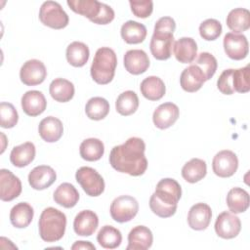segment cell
I'll return each mask as SVG.
<instances>
[{"mask_svg": "<svg viewBox=\"0 0 250 250\" xmlns=\"http://www.w3.org/2000/svg\"><path fill=\"white\" fill-rule=\"evenodd\" d=\"M145 150L146 144L141 138H129L124 144L112 147L109 163L118 172L134 177L141 176L147 168Z\"/></svg>", "mask_w": 250, "mask_h": 250, "instance_id": "6da1fadb", "label": "cell"}, {"mask_svg": "<svg viewBox=\"0 0 250 250\" xmlns=\"http://www.w3.org/2000/svg\"><path fill=\"white\" fill-rule=\"evenodd\" d=\"M182 196L180 184L171 178L160 180L149 198L150 210L160 218H169L176 213Z\"/></svg>", "mask_w": 250, "mask_h": 250, "instance_id": "7a4b0ae2", "label": "cell"}, {"mask_svg": "<svg viewBox=\"0 0 250 250\" xmlns=\"http://www.w3.org/2000/svg\"><path fill=\"white\" fill-rule=\"evenodd\" d=\"M176 22L171 17H162L155 22L149 49L156 60L165 61L171 57Z\"/></svg>", "mask_w": 250, "mask_h": 250, "instance_id": "3957f363", "label": "cell"}, {"mask_svg": "<svg viewBox=\"0 0 250 250\" xmlns=\"http://www.w3.org/2000/svg\"><path fill=\"white\" fill-rule=\"evenodd\" d=\"M40 237L46 242H56L60 240L65 232L66 217L64 213L54 208H45L38 222Z\"/></svg>", "mask_w": 250, "mask_h": 250, "instance_id": "277c9868", "label": "cell"}, {"mask_svg": "<svg viewBox=\"0 0 250 250\" xmlns=\"http://www.w3.org/2000/svg\"><path fill=\"white\" fill-rule=\"evenodd\" d=\"M116 65L117 58L115 52L108 47L99 48L90 68L93 80L101 85L108 84L114 77Z\"/></svg>", "mask_w": 250, "mask_h": 250, "instance_id": "5b68a950", "label": "cell"}, {"mask_svg": "<svg viewBox=\"0 0 250 250\" xmlns=\"http://www.w3.org/2000/svg\"><path fill=\"white\" fill-rule=\"evenodd\" d=\"M39 20L44 25L54 29L64 28L69 21L68 16L61 4L55 1H46L41 5Z\"/></svg>", "mask_w": 250, "mask_h": 250, "instance_id": "8992f818", "label": "cell"}, {"mask_svg": "<svg viewBox=\"0 0 250 250\" xmlns=\"http://www.w3.org/2000/svg\"><path fill=\"white\" fill-rule=\"evenodd\" d=\"M75 179L89 196H99L104 190V181L94 168L80 167L75 173Z\"/></svg>", "mask_w": 250, "mask_h": 250, "instance_id": "52a82bcc", "label": "cell"}, {"mask_svg": "<svg viewBox=\"0 0 250 250\" xmlns=\"http://www.w3.org/2000/svg\"><path fill=\"white\" fill-rule=\"evenodd\" d=\"M139 211L137 199L131 195H121L116 197L110 205V216L117 223L131 221Z\"/></svg>", "mask_w": 250, "mask_h": 250, "instance_id": "ba28073f", "label": "cell"}, {"mask_svg": "<svg viewBox=\"0 0 250 250\" xmlns=\"http://www.w3.org/2000/svg\"><path fill=\"white\" fill-rule=\"evenodd\" d=\"M238 168V158L236 154L229 149L221 150L213 158V172L221 178L231 177Z\"/></svg>", "mask_w": 250, "mask_h": 250, "instance_id": "9c48e42d", "label": "cell"}, {"mask_svg": "<svg viewBox=\"0 0 250 250\" xmlns=\"http://www.w3.org/2000/svg\"><path fill=\"white\" fill-rule=\"evenodd\" d=\"M224 49L229 58L235 61L243 60L248 55V40L243 34L229 32L224 37Z\"/></svg>", "mask_w": 250, "mask_h": 250, "instance_id": "30bf717a", "label": "cell"}, {"mask_svg": "<svg viewBox=\"0 0 250 250\" xmlns=\"http://www.w3.org/2000/svg\"><path fill=\"white\" fill-rule=\"evenodd\" d=\"M47 76V70L44 63L36 59L26 61L20 70L21 81L26 86H35L41 84Z\"/></svg>", "mask_w": 250, "mask_h": 250, "instance_id": "8fae6325", "label": "cell"}, {"mask_svg": "<svg viewBox=\"0 0 250 250\" xmlns=\"http://www.w3.org/2000/svg\"><path fill=\"white\" fill-rule=\"evenodd\" d=\"M241 229L240 219L234 214L224 211L216 219L215 231L218 236L230 239L238 235Z\"/></svg>", "mask_w": 250, "mask_h": 250, "instance_id": "7c38bea8", "label": "cell"}, {"mask_svg": "<svg viewBox=\"0 0 250 250\" xmlns=\"http://www.w3.org/2000/svg\"><path fill=\"white\" fill-rule=\"evenodd\" d=\"M21 182L10 170H0V198L2 201H12L21 192Z\"/></svg>", "mask_w": 250, "mask_h": 250, "instance_id": "4fadbf2b", "label": "cell"}, {"mask_svg": "<svg viewBox=\"0 0 250 250\" xmlns=\"http://www.w3.org/2000/svg\"><path fill=\"white\" fill-rule=\"evenodd\" d=\"M57 179L55 170L48 165L34 167L28 174V183L36 190H42L52 186Z\"/></svg>", "mask_w": 250, "mask_h": 250, "instance_id": "5bb4252c", "label": "cell"}, {"mask_svg": "<svg viewBox=\"0 0 250 250\" xmlns=\"http://www.w3.org/2000/svg\"><path fill=\"white\" fill-rule=\"evenodd\" d=\"M180 110L173 103H164L156 107L153 112L152 120L158 129L164 130L171 127L179 118Z\"/></svg>", "mask_w": 250, "mask_h": 250, "instance_id": "9a60e30c", "label": "cell"}, {"mask_svg": "<svg viewBox=\"0 0 250 250\" xmlns=\"http://www.w3.org/2000/svg\"><path fill=\"white\" fill-rule=\"evenodd\" d=\"M125 69L134 75L146 72L149 66V59L146 53L140 49L129 50L123 58Z\"/></svg>", "mask_w": 250, "mask_h": 250, "instance_id": "2e32d148", "label": "cell"}, {"mask_svg": "<svg viewBox=\"0 0 250 250\" xmlns=\"http://www.w3.org/2000/svg\"><path fill=\"white\" fill-rule=\"evenodd\" d=\"M212 218V210L206 203H196L192 205L188 214V226L194 230L207 229Z\"/></svg>", "mask_w": 250, "mask_h": 250, "instance_id": "e0dca14e", "label": "cell"}, {"mask_svg": "<svg viewBox=\"0 0 250 250\" xmlns=\"http://www.w3.org/2000/svg\"><path fill=\"white\" fill-rule=\"evenodd\" d=\"M47 106V101L42 92L37 90L27 91L21 97V107L28 116H37L43 113Z\"/></svg>", "mask_w": 250, "mask_h": 250, "instance_id": "ac0fdd59", "label": "cell"}, {"mask_svg": "<svg viewBox=\"0 0 250 250\" xmlns=\"http://www.w3.org/2000/svg\"><path fill=\"white\" fill-rule=\"evenodd\" d=\"M99 218L94 211L83 210L79 212L73 221V229L76 234L81 236H90L97 229Z\"/></svg>", "mask_w": 250, "mask_h": 250, "instance_id": "d6986e66", "label": "cell"}, {"mask_svg": "<svg viewBox=\"0 0 250 250\" xmlns=\"http://www.w3.org/2000/svg\"><path fill=\"white\" fill-rule=\"evenodd\" d=\"M153 235L151 230L145 226L133 228L128 234V246L126 250H146L151 247Z\"/></svg>", "mask_w": 250, "mask_h": 250, "instance_id": "ffe728a7", "label": "cell"}, {"mask_svg": "<svg viewBox=\"0 0 250 250\" xmlns=\"http://www.w3.org/2000/svg\"><path fill=\"white\" fill-rule=\"evenodd\" d=\"M205 81L206 79L203 72L197 65L193 63L186 67L181 73L180 77L181 87L188 93L198 91L205 83Z\"/></svg>", "mask_w": 250, "mask_h": 250, "instance_id": "44dd1931", "label": "cell"}, {"mask_svg": "<svg viewBox=\"0 0 250 250\" xmlns=\"http://www.w3.org/2000/svg\"><path fill=\"white\" fill-rule=\"evenodd\" d=\"M173 52L178 62L192 63L197 56V45L191 37H182L173 45Z\"/></svg>", "mask_w": 250, "mask_h": 250, "instance_id": "7402d4cb", "label": "cell"}, {"mask_svg": "<svg viewBox=\"0 0 250 250\" xmlns=\"http://www.w3.org/2000/svg\"><path fill=\"white\" fill-rule=\"evenodd\" d=\"M38 133L42 140L47 143L59 141L63 133L62 121L54 116H48L42 119L38 126Z\"/></svg>", "mask_w": 250, "mask_h": 250, "instance_id": "603a6c76", "label": "cell"}, {"mask_svg": "<svg viewBox=\"0 0 250 250\" xmlns=\"http://www.w3.org/2000/svg\"><path fill=\"white\" fill-rule=\"evenodd\" d=\"M35 146L31 142L23 143L15 146L10 153L11 163L19 168H22L30 164L35 157Z\"/></svg>", "mask_w": 250, "mask_h": 250, "instance_id": "cb8c5ba5", "label": "cell"}, {"mask_svg": "<svg viewBox=\"0 0 250 250\" xmlns=\"http://www.w3.org/2000/svg\"><path fill=\"white\" fill-rule=\"evenodd\" d=\"M53 198L57 204L64 208H72L79 200V192L73 185L62 183L54 191Z\"/></svg>", "mask_w": 250, "mask_h": 250, "instance_id": "d4e9b609", "label": "cell"}, {"mask_svg": "<svg viewBox=\"0 0 250 250\" xmlns=\"http://www.w3.org/2000/svg\"><path fill=\"white\" fill-rule=\"evenodd\" d=\"M51 97L59 103L69 102L74 96V85L67 79L56 78L54 79L49 87Z\"/></svg>", "mask_w": 250, "mask_h": 250, "instance_id": "484cf974", "label": "cell"}, {"mask_svg": "<svg viewBox=\"0 0 250 250\" xmlns=\"http://www.w3.org/2000/svg\"><path fill=\"white\" fill-rule=\"evenodd\" d=\"M34 211L27 202H20L16 204L10 212L11 224L17 229H24L29 226L33 219Z\"/></svg>", "mask_w": 250, "mask_h": 250, "instance_id": "4316f807", "label": "cell"}, {"mask_svg": "<svg viewBox=\"0 0 250 250\" xmlns=\"http://www.w3.org/2000/svg\"><path fill=\"white\" fill-rule=\"evenodd\" d=\"M140 90L146 99L149 101H158L165 95L166 87L161 78L157 76H148L142 81Z\"/></svg>", "mask_w": 250, "mask_h": 250, "instance_id": "83f0119b", "label": "cell"}, {"mask_svg": "<svg viewBox=\"0 0 250 250\" xmlns=\"http://www.w3.org/2000/svg\"><path fill=\"white\" fill-rule=\"evenodd\" d=\"M121 37L128 44L142 43L146 37V27L138 21H128L121 26Z\"/></svg>", "mask_w": 250, "mask_h": 250, "instance_id": "f1b7e54d", "label": "cell"}, {"mask_svg": "<svg viewBox=\"0 0 250 250\" xmlns=\"http://www.w3.org/2000/svg\"><path fill=\"white\" fill-rule=\"evenodd\" d=\"M250 199L248 192L241 188H232L227 195V204L233 214L243 213L249 207Z\"/></svg>", "mask_w": 250, "mask_h": 250, "instance_id": "f546056e", "label": "cell"}, {"mask_svg": "<svg viewBox=\"0 0 250 250\" xmlns=\"http://www.w3.org/2000/svg\"><path fill=\"white\" fill-rule=\"evenodd\" d=\"M227 25L233 33H240L250 27V12L244 8L231 10L227 17Z\"/></svg>", "mask_w": 250, "mask_h": 250, "instance_id": "4dcf8cb0", "label": "cell"}, {"mask_svg": "<svg viewBox=\"0 0 250 250\" xmlns=\"http://www.w3.org/2000/svg\"><path fill=\"white\" fill-rule=\"evenodd\" d=\"M65 56L69 64L75 67H81L87 63L90 51L88 46L83 42L74 41L67 46Z\"/></svg>", "mask_w": 250, "mask_h": 250, "instance_id": "1f68e13d", "label": "cell"}, {"mask_svg": "<svg viewBox=\"0 0 250 250\" xmlns=\"http://www.w3.org/2000/svg\"><path fill=\"white\" fill-rule=\"evenodd\" d=\"M207 173L206 162L200 158H192L187 162L182 168L183 178L190 183L194 184L202 180Z\"/></svg>", "mask_w": 250, "mask_h": 250, "instance_id": "d6a6232c", "label": "cell"}, {"mask_svg": "<svg viewBox=\"0 0 250 250\" xmlns=\"http://www.w3.org/2000/svg\"><path fill=\"white\" fill-rule=\"evenodd\" d=\"M80 156L87 161H97L102 158L104 152V143L96 138L84 140L79 147Z\"/></svg>", "mask_w": 250, "mask_h": 250, "instance_id": "836d02e7", "label": "cell"}, {"mask_svg": "<svg viewBox=\"0 0 250 250\" xmlns=\"http://www.w3.org/2000/svg\"><path fill=\"white\" fill-rule=\"evenodd\" d=\"M66 3L74 13L82 15L90 21L95 19L101 11V2L97 0H67Z\"/></svg>", "mask_w": 250, "mask_h": 250, "instance_id": "e575fe53", "label": "cell"}, {"mask_svg": "<svg viewBox=\"0 0 250 250\" xmlns=\"http://www.w3.org/2000/svg\"><path fill=\"white\" fill-rule=\"evenodd\" d=\"M97 240L105 249L117 248L122 242L121 231L112 226H104L98 232Z\"/></svg>", "mask_w": 250, "mask_h": 250, "instance_id": "d590c367", "label": "cell"}, {"mask_svg": "<svg viewBox=\"0 0 250 250\" xmlns=\"http://www.w3.org/2000/svg\"><path fill=\"white\" fill-rule=\"evenodd\" d=\"M139 107V98L134 91L128 90L121 93L116 102L115 108L117 112L123 116L133 114Z\"/></svg>", "mask_w": 250, "mask_h": 250, "instance_id": "8d00e7d4", "label": "cell"}, {"mask_svg": "<svg viewBox=\"0 0 250 250\" xmlns=\"http://www.w3.org/2000/svg\"><path fill=\"white\" fill-rule=\"evenodd\" d=\"M85 112L92 120H102L109 112V104L102 97L91 98L85 105Z\"/></svg>", "mask_w": 250, "mask_h": 250, "instance_id": "74e56055", "label": "cell"}, {"mask_svg": "<svg viewBox=\"0 0 250 250\" xmlns=\"http://www.w3.org/2000/svg\"><path fill=\"white\" fill-rule=\"evenodd\" d=\"M192 63L197 65L201 69V71L203 72V74L205 76L206 81L213 77V75L215 74V72L217 70V66H218L216 58L208 52L200 53L198 55L196 61Z\"/></svg>", "mask_w": 250, "mask_h": 250, "instance_id": "f35d334b", "label": "cell"}, {"mask_svg": "<svg viewBox=\"0 0 250 250\" xmlns=\"http://www.w3.org/2000/svg\"><path fill=\"white\" fill-rule=\"evenodd\" d=\"M249 71L250 67L249 64L233 69L232 71V87L234 92L238 93H247L250 90V83H249Z\"/></svg>", "mask_w": 250, "mask_h": 250, "instance_id": "ab89813d", "label": "cell"}, {"mask_svg": "<svg viewBox=\"0 0 250 250\" xmlns=\"http://www.w3.org/2000/svg\"><path fill=\"white\" fill-rule=\"evenodd\" d=\"M222 33V24L215 19H207L199 25L200 36L207 41L217 39Z\"/></svg>", "mask_w": 250, "mask_h": 250, "instance_id": "60d3db41", "label": "cell"}, {"mask_svg": "<svg viewBox=\"0 0 250 250\" xmlns=\"http://www.w3.org/2000/svg\"><path fill=\"white\" fill-rule=\"evenodd\" d=\"M0 126L2 128H13L18 123L19 114L12 104L2 102L0 104Z\"/></svg>", "mask_w": 250, "mask_h": 250, "instance_id": "b9f144b4", "label": "cell"}, {"mask_svg": "<svg viewBox=\"0 0 250 250\" xmlns=\"http://www.w3.org/2000/svg\"><path fill=\"white\" fill-rule=\"evenodd\" d=\"M131 11L132 13L142 19H146L149 17L153 10V2L151 0H142V1H136V0H130L129 1Z\"/></svg>", "mask_w": 250, "mask_h": 250, "instance_id": "7bdbcfd3", "label": "cell"}, {"mask_svg": "<svg viewBox=\"0 0 250 250\" xmlns=\"http://www.w3.org/2000/svg\"><path fill=\"white\" fill-rule=\"evenodd\" d=\"M232 68L224 70L217 81V87L219 91L225 95H232L234 93L232 87Z\"/></svg>", "mask_w": 250, "mask_h": 250, "instance_id": "ee69618b", "label": "cell"}, {"mask_svg": "<svg viewBox=\"0 0 250 250\" xmlns=\"http://www.w3.org/2000/svg\"><path fill=\"white\" fill-rule=\"evenodd\" d=\"M113 19H114L113 9L104 3H101V11L99 15L95 19H93L91 21L97 24H107L110 21H112Z\"/></svg>", "mask_w": 250, "mask_h": 250, "instance_id": "f6af8a7d", "label": "cell"}, {"mask_svg": "<svg viewBox=\"0 0 250 250\" xmlns=\"http://www.w3.org/2000/svg\"><path fill=\"white\" fill-rule=\"evenodd\" d=\"M72 250H78V249H86V250H95L96 247L94 244H92L90 241H76L74 244L71 246Z\"/></svg>", "mask_w": 250, "mask_h": 250, "instance_id": "bcb514c9", "label": "cell"}]
</instances>
